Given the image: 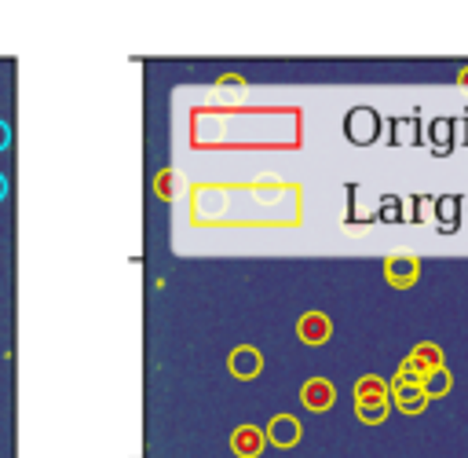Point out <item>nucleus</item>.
I'll list each match as a JSON object with an SVG mask.
<instances>
[{"label": "nucleus", "instance_id": "obj_1", "mask_svg": "<svg viewBox=\"0 0 468 458\" xmlns=\"http://www.w3.org/2000/svg\"><path fill=\"white\" fill-rule=\"evenodd\" d=\"M344 136L351 140V143H359V147H366V143H373L377 136H380V118H377V110H370V106H355L344 118Z\"/></svg>", "mask_w": 468, "mask_h": 458}, {"label": "nucleus", "instance_id": "obj_2", "mask_svg": "<svg viewBox=\"0 0 468 458\" xmlns=\"http://www.w3.org/2000/svg\"><path fill=\"white\" fill-rule=\"evenodd\" d=\"M384 279H388V286H396V290H410L421 279V260L406 257V253L388 257L384 260Z\"/></svg>", "mask_w": 468, "mask_h": 458}, {"label": "nucleus", "instance_id": "obj_3", "mask_svg": "<svg viewBox=\"0 0 468 458\" xmlns=\"http://www.w3.org/2000/svg\"><path fill=\"white\" fill-rule=\"evenodd\" d=\"M300 403L311 411V414H322L337 403V389H333V381L330 377H307L304 386H300Z\"/></svg>", "mask_w": 468, "mask_h": 458}, {"label": "nucleus", "instance_id": "obj_4", "mask_svg": "<svg viewBox=\"0 0 468 458\" xmlns=\"http://www.w3.org/2000/svg\"><path fill=\"white\" fill-rule=\"evenodd\" d=\"M388 393H392V403L403 414H424L428 403H432V400L424 396V386H406V381H399V377L388 381Z\"/></svg>", "mask_w": 468, "mask_h": 458}, {"label": "nucleus", "instance_id": "obj_5", "mask_svg": "<svg viewBox=\"0 0 468 458\" xmlns=\"http://www.w3.org/2000/svg\"><path fill=\"white\" fill-rule=\"evenodd\" d=\"M297 337L304 341V345H311V349L326 345V341L333 337V323H330V316H322V312H304V316L297 319Z\"/></svg>", "mask_w": 468, "mask_h": 458}, {"label": "nucleus", "instance_id": "obj_6", "mask_svg": "<svg viewBox=\"0 0 468 458\" xmlns=\"http://www.w3.org/2000/svg\"><path fill=\"white\" fill-rule=\"evenodd\" d=\"M263 437H267L271 447H293V444H300V437H304L300 418H293V414H275V418L267 422Z\"/></svg>", "mask_w": 468, "mask_h": 458}, {"label": "nucleus", "instance_id": "obj_7", "mask_svg": "<svg viewBox=\"0 0 468 458\" xmlns=\"http://www.w3.org/2000/svg\"><path fill=\"white\" fill-rule=\"evenodd\" d=\"M263 447H267V437H263V429L253 426V422H246V426H238V429L230 433V451L238 454V458H260Z\"/></svg>", "mask_w": 468, "mask_h": 458}, {"label": "nucleus", "instance_id": "obj_8", "mask_svg": "<svg viewBox=\"0 0 468 458\" xmlns=\"http://www.w3.org/2000/svg\"><path fill=\"white\" fill-rule=\"evenodd\" d=\"M227 370L238 377V381H253L260 370H263V356H260V349H253V345H238L230 356H227Z\"/></svg>", "mask_w": 468, "mask_h": 458}, {"label": "nucleus", "instance_id": "obj_9", "mask_svg": "<svg viewBox=\"0 0 468 458\" xmlns=\"http://www.w3.org/2000/svg\"><path fill=\"white\" fill-rule=\"evenodd\" d=\"M355 403H392V393H388V381L377 374H363L355 381Z\"/></svg>", "mask_w": 468, "mask_h": 458}, {"label": "nucleus", "instance_id": "obj_10", "mask_svg": "<svg viewBox=\"0 0 468 458\" xmlns=\"http://www.w3.org/2000/svg\"><path fill=\"white\" fill-rule=\"evenodd\" d=\"M450 389H454V374H450L447 367L428 370V377H424V396H428V400H443Z\"/></svg>", "mask_w": 468, "mask_h": 458}, {"label": "nucleus", "instance_id": "obj_11", "mask_svg": "<svg viewBox=\"0 0 468 458\" xmlns=\"http://www.w3.org/2000/svg\"><path fill=\"white\" fill-rule=\"evenodd\" d=\"M410 360L428 374V370H439V367H447L443 363V349L439 345H432V341H421V345L410 352Z\"/></svg>", "mask_w": 468, "mask_h": 458}, {"label": "nucleus", "instance_id": "obj_12", "mask_svg": "<svg viewBox=\"0 0 468 458\" xmlns=\"http://www.w3.org/2000/svg\"><path fill=\"white\" fill-rule=\"evenodd\" d=\"M388 411H392V403H355V414H359V422L366 426H380Z\"/></svg>", "mask_w": 468, "mask_h": 458}, {"label": "nucleus", "instance_id": "obj_13", "mask_svg": "<svg viewBox=\"0 0 468 458\" xmlns=\"http://www.w3.org/2000/svg\"><path fill=\"white\" fill-rule=\"evenodd\" d=\"M447 132H450V122H436L432 136H436V143H439V147H447Z\"/></svg>", "mask_w": 468, "mask_h": 458}, {"label": "nucleus", "instance_id": "obj_14", "mask_svg": "<svg viewBox=\"0 0 468 458\" xmlns=\"http://www.w3.org/2000/svg\"><path fill=\"white\" fill-rule=\"evenodd\" d=\"M8 143H12V125L0 122V150H8Z\"/></svg>", "mask_w": 468, "mask_h": 458}, {"label": "nucleus", "instance_id": "obj_15", "mask_svg": "<svg viewBox=\"0 0 468 458\" xmlns=\"http://www.w3.org/2000/svg\"><path fill=\"white\" fill-rule=\"evenodd\" d=\"M384 220H399V202H392V199L384 202Z\"/></svg>", "mask_w": 468, "mask_h": 458}, {"label": "nucleus", "instance_id": "obj_16", "mask_svg": "<svg viewBox=\"0 0 468 458\" xmlns=\"http://www.w3.org/2000/svg\"><path fill=\"white\" fill-rule=\"evenodd\" d=\"M4 199H8V176L0 173V202H4Z\"/></svg>", "mask_w": 468, "mask_h": 458}, {"label": "nucleus", "instance_id": "obj_17", "mask_svg": "<svg viewBox=\"0 0 468 458\" xmlns=\"http://www.w3.org/2000/svg\"><path fill=\"white\" fill-rule=\"evenodd\" d=\"M457 85H461V89H468V66H464V70H457Z\"/></svg>", "mask_w": 468, "mask_h": 458}]
</instances>
